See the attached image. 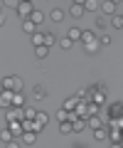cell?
I'll return each instance as SVG.
<instances>
[{
	"instance_id": "obj_1",
	"label": "cell",
	"mask_w": 123,
	"mask_h": 148,
	"mask_svg": "<svg viewBox=\"0 0 123 148\" xmlns=\"http://www.w3.org/2000/svg\"><path fill=\"white\" fill-rule=\"evenodd\" d=\"M5 121H22L25 119V106H10V109H5Z\"/></svg>"
},
{
	"instance_id": "obj_2",
	"label": "cell",
	"mask_w": 123,
	"mask_h": 148,
	"mask_svg": "<svg viewBox=\"0 0 123 148\" xmlns=\"http://www.w3.org/2000/svg\"><path fill=\"white\" fill-rule=\"evenodd\" d=\"M17 15L22 17V20H27V17H32V12H35V5H32V0H22L20 5H17Z\"/></svg>"
},
{
	"instance_id": "obj_3",
	"label": "cell",
	"mask_w": 123,
	"mask_h": 148,
	"mask_svg": "<svg viewBox=\"0 0 123 148\" xmlns=\"http://www.w3.org/2000/svg\"><path fill=\"white\" fill-rule=\"evenodd\" d=\"M12 99H15V91L12 89H3V94H0V106H3V109H10Z\"/></svg>"
},
{
	"instance_id": "obj_4",
	"label": "cell",
	"mask_w": 123,
	"mask_h": 148,
	"mask_svg": "<svg viewBox=\"0 0 123 148\" xmlns=\"http://www.w3.org/2000/svg\"><path fill=\"white\" fill-rule=\"evenodd\" d=\"M20 143L22 146H35V143H37V131H25L20 136Z\"/></svg>"
},
{
	"instance_id": "obj_5",
	"label": "cell",
	"mask_w": 123,
	"mask_h": 148,
	"mask_svg": "<svg viewBox=\"0 0 123 148\" xmlns=\"http://www.w3.org/2000/svg\"><path fill=\"white\" fill-rule=\"evenodd\" d=\"M101 12L108 15V17H113L116 15V3H113V0H101Z\"/></svg>"
},
{
	"instance_id": "obj_6",
	"label": "cell",
	"mask_w": 123,
	"mask_h": 148,
	"mask_svg": "<svg viewBox=\"0 0 123 148\" xmlns=\"http://www.w3.org/2000/svg\"><path fill=\"white\" fill-rule=\"evenodd\" d=\"M86 121H89V128L94 131V128H101V126H106V119H101L96 114V116H86Z\"/></svg>"
},
{
	"instance_id": "obj_7",
	"label": "cell",
	"mask_w": 123,
	"mask_h": 148,
	"mask_svg": "<svg viewBox=\"0 0 123 148\" xmlns=\"http://www.w3.org/2000/svg\"><path fill=\"white\" fill-rule=\"evenodd\" d=\"M106 99H108V91H101V89H96V91H94V96H91V101H96L99 106L106 104Z\"/></svg>"
},
{
	"instance_id": "obj_8",
	"label": "cell",
	"mask_w": 123,
	"mask_h": 148,
	"mask_svg": "<svg viewBox=\"0 0 123 148\" xmlns=\"http://www.w3.org/2000/svg\"><path fill=\"white\" fill-rule=\"evenodd\" d=\"M59 133H62V136L74 133V123H71V121H59Z\"/></svg>"
},
{
	"instance_id": "obj_9",
	"label": "cell",
	"mask_w": 123,
	"mask_h": 148,
	"mask_svg": "<svg viewBox=\"0 0 123 148\" xmlns=\"http://www.w3.org/2000/svg\"><path fill=\"white\" fill-rule=\"evenodd\" d=\"M99 49H101V42H99V40H94V42H86V45H84V52H86V54H96Z\"/></svg>"
},
{
	"instance_id": "obj_10",
	"label": "cell",
	"mask_w": 123,
	"mask_h": 148,
	"mask_svg": "<svg viewBox=\"0 0 123 148\" xmlns=\"http://www.w3.org/2000/svg\"><path fill=\"white\" fill-rule=\"evenodd\" d=\"M44 40H47V35H44V32H35V35H30V42H32L35 47L44 45Z\"/></svg>"
},
{
	"instance_id": "obj_11",
	"label": "cell",
	"mask_w": 123,
	"mask_h": 148,
	"mask_svg": "<svg viewBox=\"0 0 123 148\" xmlns=\"http://www.w3.org/2000/svg\"><path fill=\"white\" fill-rule=\"evenodd\" d=\"M84 8H86V12H96V10H101V0H86Z\"/></svg>"
},
{
	"instance_id": "obj_12",
	"label": "cell",
	"mask_w": 123,
	"mask_h": 148,
	"mask_svg": "<svg viewBox=\"0 0 123 148\" xmlns=\"http://www.w3.org/2000/svg\"><path fill=\"white\" fill-rule=\"evenodd\" d=\"M22 30H25L27 35H35V32H37V25H35V22L27 17V20H22Z\"/></svg>"
},
{
	"instance_id": "obj_13",
	"label": "cell",
	"mask_w": 123,
	"mask_h": 148,
	"mask_svg": "<svg viewBox=\"0 0 123 148\" xmlns=\"http://www.w3.org/2000/svg\"><path fill=\"white\" fill-rule=\"evenodd\" d=\"M49 20L52 22H62L64 20V10H62V8H54V10L49 12Z\"/></svg>"
},
{
	"instance_id": "obj_14",
	"label": "cell",
	"mask_w": 123,
	"mask_h": 148,
	"mask_svg": "<svg viewBox=\"0 0 123 148\" xmlns=\"http://www.w3.org/2000/svg\"><path fill=\"white\" fill-rule=\"evenodd\" d=\"M32 96H35V99H39V101H42V99H47V89H44L42 84H37V86L32 89Z\"/></svg>"
},
{
	"instance_id": "obj_15",
	"label": "cell",
	"mask_w": 123,
	"mask_h": 148,
	"mask_svg": "<svg viewBox=\"0 0 123 148\" xmlns=\"http://www.w3.org/2000/svg\"><path fill=\"white\" fill-rule=\"evenodd\" d=\"M22 89H25V82H22V77L12 74V91H22Z\"/></svg>"
},
{
	"instance_id": "obj_16",
	"label": "cell",
	"mask_w": 123,
	"mask_h": 148,
	"mask_svg": "<svg viewBox=\"0 0 123 148\" xmlns=\"http://www.w3.org/2000/svg\"><path fill=\"white\" fill-rule=\"evenodd\" d=\"M84 12H86L84 5H79V3H71V17H81Z\"/></svg>"
},
{
	"instance_id": "obj_17",
	"label": "cell",
	"mask_w": 123,
	"mask_h": 148,
	"mask_svg": "<svg viewBox=\"0 0 123 148\" xmlns=\"http://www.w3.org/2000/svg\"><path fill=\"white\" fill-rule=\"evenodd\" d=\"M47 54H49V47H47V45H39V47H35V57H37V59H44Z\"/></svg>"
},
{
	"instance_id": "obj_18",
	"label": "cell",
	"mask_w": 123,
	"mask_h": 148,
	"mask_svg": "<svg viewBox=\"0 0 123 148\" xmlns=\"http://www.w3.org/2000/svg\"><path fill=\"white\" fill-rule=\"evenodd\" d=\"M94 40H99V37L94 35L91 30H84V32H81V45H86V42H94Z\"/></svg>"
},
{
	"instance_id": "obj_19",
	"label": "cell",
	"mask_w": 123,
	"mask_h": 148,
	"mask_svg": "<svg viewBox=\"0 0 123 148\" xmlns=\"http://www.w3.org/2000/svg\"><path fill=\"white\" fill-rule=\"evenodd\" d=\"M108 22H111V20H108V15H103V12L96 17V27H99V30H106V25H108Z\"/></svg>"
},
{
	"instance_id": "obj_20",
	"label": "cell",
	"mask_w": 123,
	"mask_h": 148,
	"mask_svg": "<svg viewBox=\"0 0 123 148\" xmlns=\"http://www.w3.org/2000/svg\"><path fill=\"white\" fill-rule=\"evenodd\" d=\"M99 109H101V106H99L96 101H89V109H86V116H96V114H99Z\"/></svg>"
},
{
	"instance_id": "obj_21",
	"label": "cell",
	"mask_w": 123,
	"mask_h": 148,
	"mask_svg": "<svg viewBox=\"0 0 123 148\" xmlns=\"http://www.w3.org/2000/svg\"><path fill=\"white\" fill-rule=\"evenodd\" d=\"M111 25L116 27V30H123V15H118V12H116V15L111 17Z\"/></svg>"
},
{
	"instance_id": "obj_22",
	"label": "cell",
	"mask_w": 123,
	"mask_h": 148,
	"mask_svg": "<svg viewBox=\"0 0 123 148\" xmlns=\"http://www.w3.org/2000/svg\"><path fill=\"white\" fill-rule=\"evenodd\" d=\"M59 47H62V49H71V47H74V40H71V37L67 35L64 40H59Z\"/></svg>"
},
{
	"instance_id": "obj_23",
	"label": "cell",
	"mask_w": 123,
	"mask_h": 148,
	"mask_svg": "<svg viewBox=\"0 0 123 148\" xmlns=\"http://www.w3.org/2000/svg\"><path fill=\"white\" fill-rule=\"evenodd\" d=\"M94 138H96V141H106V126L94 128Z\"/></svg>"
},
{
	"instance_id": "obj_24",
	"label": "cell",
	"mask_w": 123,
	"mask_h": 148,
	"mask_svg": "<svg viewBox=\"0 0 123 148\" xmlns=\"http://www.w3.org/2000/svg\"><path fill=\"white\" fill-rule=\"evenodd\" d=\"M81 32H84V30H79V27H69V32H67V35L76 42V40H81Z\"/></svg>"
},
{
	"instance_id": "obj_25",
	"label": "cell",
	"mask_w": 123,
	"mask_h": 148,
	"mask_svg": "<svg viewBox=\"0 0 123 148\" xmlns=\"http://www.w3.org/2000/svg\"><path fill=\"white\" fill-rule=\"evenodd\" d=\"M12 106H25V96H22V91H15V99H12Z\"/></svg>"
},
{
	"instance_id": "obj_26",
	"label": "cell",
	"mask_w": 123,
	"mask_h": 148,
	"mask_svg": "<svg viewBox=\"0 0 123 148\" xmlns=\"http://www.w3.org/2000/svg\"><path fill=\"white\" fill-rule=\"evenodd\" d=\"M30 20H32L35 25H39V22H44V12H39V10H35V12H32V17H30Z\"/></svg>"
},
{
	"instance_id": "obj_27",
	"label": "cell",
	"mask_w": 123,
	"mask_h": 148,
	"mask_svg": "<svg viewBox=\"0 0 123 148\" xmlns=\"http://www.w3.org/2000/svg\"><path fill=\"white\" fill-rule=\"evenodd\" d=\"M57 121H69V111H67L64 106H62V109L57 111Z\"/></svg>"
},
{
	"instance_id": "obj_28",
	"label": "cell",
	"mask_w": 123,
	"mask_h": 148,
	"mask_svg": "<svg viewBox=\"0 0 123 148\" xmlns=\"http://www.w3.org/2000/svg\"><path fill=\"white\" fill-rule=\"evenodd\" d=\"M59 40H57V35H54V32H47V40H44V45H47V47H52V45H57Z\"/></svg>"
},
{
	"instance_id": "obj_29",
	"label": "cell",
	"mask_w": 123,
	"mask_h": 148,
	"mask_svg": "<svg viewBox=\"0 0 123 148\" xmlns=\"http://www.w3.org/2000/svg\"><path fill=\"white\" fill-rule=\"evenodd\" d=\"M22 0H3V5L5 8H10V10H17V5H20Z\"/></svg>"
},
{
	"instance_id": "obj_30",
	"label": "cell",
	"mask_w": 123,
	"mask_h": 148,
	"mask_svg": "<svg viewBox=\"0 0 123 148\" xmlns=\"http://www.w3.org/2000/svg\"><path fill=\"white\" fill-rule=\"evenodd\" d=\"M99 42H101V47H108V45H111V35H108V32H103V35L99 37Z\"/></svg>"
},
{
	"instance_id": "obj_31",
	"label": "cell",
	"mask_w": 123,
	"mask_h": 148,
	"mask_svg": "<svg viewBox=\"0 0 123 148\" xmlns=\"http://www.w3.org/2000/svg\"><path fill=\"white\" fill-rule=\"evenodd\" d=\"M25 119H37V109H32V106H25Z\"/></svg>"
},
{
	"instance_id": "obj_32",
	"label": "cell",
	"mask_w": 123,
	"mask_h": 148,
	"mask_svg": "<svg viewBox=\"0 0 123 148\" xmlns=\"http://www.w3.org/2000/svg\"><path fill=\"white\" fill-rule=\"evenodd\" d=\"M37 121L47 126V123H49V116H47V114H44V111H37Z\"/></svg>"
},
{
	"instance_id": "obj_33",
	"label": "cell",
	"mask_w": 123,
	"mask_h": 148,
	"mask_svg": "<svg viewBox=\"0 0 123 148\" xmlns=\"http://www.w3.org/2000/svg\"><path fill=\"white\" fill-rule=\"evenodd\" d=\"M3 89H12V74L10 77H3Z\"/></svg>"
},
{
	"instance_id": "obj_34",
	"label": "cell",
	"mask_w": 123,
	"mask_h": 148,
	"mask_svg": "<svg viewBox=\"0 0 123 148\" xmlns=\"http://www.w3.org/2000/svg\"><path fill=\"white\" fill-rule=\"evenodd\" d=\"M96 89H101V91H108V86L103 84V82H96Z\"/></svg>"
},
{
	"instance_id": "obj_35",
	"label": "cell",
	"mask_w": 123,
	"mask_h": 148,
	"mask_svg": "<svg viewBox=\"0 0 123 148\" xmlns=\"http://www.w3.org/2000/svg\"><path fill=\"white\" fill-rule=\"evenodd\" d=\"M74 3H79V5H84V3H86V0H74Z\"/></svg>"
},
{
	"instance_id": "obj_36",
	"label": "cell",
	"mask_w": 123,
	"mask_h": 148,
	"mask_svg": "<svg viewBox=\"0 0 123 148\" xmlns=\"http://www.w3.org/2000/svg\"><path fill=\"white\" fill-rule=\"evenodd\" d=\"M113 3H116V5H118V3H121V0H113Z\"/></svg>"
}]
</instances>
